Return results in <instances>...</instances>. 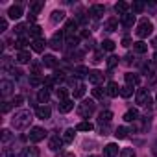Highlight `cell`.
Instances as JSON below:
<instances>
[{
  "label": "cell",
  "instance_id": "1",
  "mask_svg": "<svg viewBox=\"0 0 157 157\" xmlns=\"http://www.w3.org/2000/svg\"><path fill=\"white\" fill-rule=\"evenodd\" d=\"M32 120H33L32 113H30L28 109H21V111H17V113L13 115V118H11V126H13L17 131H22V129H26V128L32 124Z\"/></svg>",
  "mask_w": 157,
  "mask_h": 157
},
{
  "label": "cell",
  "instance_id": "2",
  "mask_svg": "<svg viewBox=\"0 0 157 157\" xmlns=\"http://www.w3.org/2000/svg\"><path fill=\"white\" fill-rule=\"evenodd\" d=\"M151 32H153V24H151L148 19H142V21L137 24V30H135V33H137L139 39H146V37H150Z\"/></svg>",
  "mask_w": 157,
  "mask_h": 157
},
{
  "label": "cell",
  "instance_id": "3",
  "mask_svg": "<svg viewBox=\"0 0 157 157\" xmlns=\"http://www.w3.org/2000/svg\"><path fill=\"white\" fill-rule=\"evenodd\" d=\"M135 102L140 105V107H151V104H153V100H151V94H150V91L148 89H139L137 91V94H135Z\"/></svg>",
  "mask_w": 157,
  "mask_h": 157
},
{
  "label": "cell",
  "instance_id": "4",
  "mask_svg": "<svg viewBox=\"0 0 157 157\" xmlns=\"http://www.w3.org/2000/svg\"><path fill=\"white\" fill-rule=\"evenodd\" d=\"M96 109V104L93 100H83L80 105H78V115H80L82 118H89Z\"/></svg>",
  "mask_w": 157,
  "mask_h": 157
},
{
  "label": "cell",
  "instance_id": "5",
  "mask_svg": "<svg viewBox=\"0 0 157 157\" xmlns=\"http://www.w3.org/2000/svg\"><path fill=\"white\" fill-rule=\"evenodd\" d=\"M63 44H65V32L59 30V32H56V33L52 35V39L48 41V46H50L52 50H61Z\"/></svg>",
  "mask_w": 157,
  "mask_h": 157
},
{
  "label": "cell",
  "instance_id": "6",
  "mask_svg": "<svg viewBox=\"0 0 157 157\" xmlns=\"http://www.w3.org/2000/svg\"><path fill=\"white\" fill-rule=\"evenodd\" d=\"M44 8V2H41V0H35V2H30V8H28V19L30 21H35L37 15L41 13V10Z\"/></svg>",
  "mask_w": 157,
  "mask_h": 157
},
{
  "label": "cell",
  "instance_id": "7",
  "mask_svg": "<svg viewBox=\"0 0 157 157\" xmlns=\"http://www.w3.org/2000/svg\"><path fill=\"white\" fill-rule=\"evenodd\" d=\"M44 137H46V131H44L43 128H39V126L32 128V129H30V133H28V139H30V142H41Z\"/></svg>",
  "mask_w": 157,
  "mask_h": 157
},
{
  "label": "cell",
  "instance_id": "8",
  "mask_svg": "<svg viewBox=\"0 0 157 157\" xmlns=\"http://www.w3.org/2000/svg\"><path fill=\"white\" fill-rule=\"evenodd\" d=\"M63 144H65V140H63V137H59V135H52L50 140H48V148H50L52 151H59V150L63 148Z\"/></svg>",
  "mask_w": 157,
  "mask_h": 157
},
{
  "label": "cell",
  "instance_id": "9",
  "mask_svg": "<svg viewBox=\"0 0 157 157\" xmlns=\"http://www.w3.org/2000/svg\"><path fill=\"white\" fill-rule=\"evenodd\" d=\"M104 78H105V74L100 72V70H91V72H89V82H91L94 87H100V83L104 82Z\"/></svg>",
  "mask_w": 157,
  "mask_h": 157
},
{
  "label": "cell",
  "instance_id": "10",
  "mask_svg": "<svg viewBox=\"0 0 157 157\" xmlns=\"http://www.w3.org/2000/svg\"><path fill=\"white\" fill-rule=\"evenodd\" d=\"M35 115H37V118H41V120H48L50 115H52V111H50L48 105H37V107H35Z\"/></svg>",
  "mask_w": 157,
  "mask_h": 157
},
{
  "label": "cell",
  "instance_id": "11",
  "mask_svg": "<svg viewBox=\"0 0 157 157\" xmlns=\"http://www.w3.org/2000/svg\"><path fill=\"white\" fill-rule=\"evenodd\" d=\"M19 157H41V151L35 146H26V148H22Z\"/></svg>",
  "mask_w": 157,
  "mask_h": 157
},
{
  "label": "cell",
  "instance_id": "12",
  "mask_svg": "<svg viewBox=\"0 0 157 157\" xmlns=\"http://www.w3.org/2000/svg\"><path fill=\"white\" fill-rule=\"evenodd\" d=\"M104 13H105V8H104L102 4H94V6H91V10H89V15H91L93 19H100V17H104Z\"/></svg>",
  "mask_w": 157,
  "mask_h": 157
},
{
  "label": "cell",
  "instance_id": "13",
  "mask_svg": "<svg viewBox=\"0 0 157 157\" xmlns=\"http://www.w3.org/2000/svg\"><path fill=\"white\" fill-rule=\"evenodd\" d=\"M72 85H74V89H72V96L74 98H82L83 94H85V85L83 83H80V82H72Z\"/></svg>",
  "mask_w": 157,
  "mask_h": 157
},
{
  "label": "cell",
  "instance_id": "14",
  "mask_svg": "<svg viewBox=\"0 0 157 157\" xmlns=\"http://www.w3.org/2000/svg\"><path fill=\"white\" fill-rule=\"evenodd\" d=\"M28 37H32L33 41H35V39H43V28H41L39 24L30 26V30H28Z\"/></svg>",
  "mask_w": 157,
  "mask_h": 157
},
{
  "label": "cell",
  "instance_id": "15",
  "mask_svg": "<svg viewBox=\"0 0 157 157\" xmlns=\"http://www.w3.org/2000/svg\"><path fill=\"white\" fill-rule=\"evenodd\" d=\"M105 93H107V96H111V98H117V96L120 94V87H118V83H115V82H109V83H107V87H105Z\"/></svg>",
  "mask_w": 157,
  "mask_h": 157
},
{
  "label": "cell",
  "instance_id": "16",
  "mask_svg": "<svg viewBox=\"0 0 157 157\" xmlns=\"http://www.w3.org/2000/svg\"><path fill=\"white\" fill-rule=\"evenodd\" d=\"M118 155V146L115 142H109L107 146H104V157H117Z\"/></svg>",
  "mask_w": 157,
  "mask_h": 157
},
{
  "label": "cell",
  "instance_id": "17",
  "mask_svg": "<svg viewBox=\"0 0 157 157\" xmlns=\"http://www.w3.org/2000/svg\"><path fill=\"white\" fill-rule=\"evenodd\" d=\"M13 82H10V80H2L0 82V89H2V96H10L11 93H13Z\"/></svg>",
  "mask_w": 157,
  "mask_h": 157
},
{
  "label": "cell",
  "instance_id": "18",
  "mask_svg": "<svg viewBox=\"0 0 157 157\" xmlns=\"http://www.w3.org/2000/svg\"><path fill=\"white\" fill-rule=\"evenodd\" d=\"M41 63H43V67H48V68H56L59 61H57V57H56V56L48 54V56H44V57H43V61H41Z\"/></svg>",
  "mask_w": 157,
  "mask_h": 157
},
{
  "label": "cell",
  "instance_id": "19",
  "mask_svg": "<svg viewBox=\"0 0 157 157\" xmlns=\"http://www.w3.org/2000/svg\"><path fill=\"white\" fill-rule=\"evenodd\" d=\"M8 15H10V19H13V21H17V19H21L22 17V6H11L10 8V11H8Z\"/></svg>",
  "mask_w": 157,
  "mask_h": 157
},
{
  "label": "cell",
  "instance_id": "20",
  "mask_svg": "<svg viewBox=\"0 0 157 157\" xmlns=\"http://www.w3.org/2000/svg\"><path fill=\"white\" fill-rule=\"evenodd\" d=\"M120 24H122L124 28H131V26L135 24V15H131V13L122 15V17H120Z\"/></svg>",
  "mask_w": 157,
  "mask_h": 157
},
{
  "label": "cell",
  "instance_id": "21",
  "mask_svg": "<svg viewBox=\"0 0 157 157\" xmlns=\"http://www.w3.org/2000/svg\"><path fill=\"white\" fill-rule=\"evenodd\" d=\"M48 46V43L44 41V39H35L33 43H32V48H33V52H37V54H41V52H44V48Z\"/></svg>",
  "mask_w": 157,
  "mask_h": 157
},
{
  "label": "cell",
  "instance_id": "22",
  "mask_svg": "<svg viewBox=\"0 0 157 157\" xmlns=\"http://www.w3.org/2000/svg\"><path fill=\"white\" fill-rule=\"evenodd\" d=\"M117 26H118V19H117V17H111V19L105 21L104 30H105V32H117Z\"/></svg>",
  "mask_w": 157,
  "mask_h": 157
},
{
  "label": "cell",
  "instance_id": "23",
  "mask_svg": "<svg viewBox=\"0 0 157 157\" xmlns=\"http://www.w3.org/2000/svg\"><path fill=\"white\" fill-rule=\"evenodd\" d=\"M17 63H21V65H26V63H30L32 61V56H30V52L28 50H22V52H19L17 54Z\"/></svg>",
  "mask_w": 157,
  "mask_h": 157
},
{
  "label": "cell",
  "instance_id": "24",
  "mask_svg": "<svg viewBox=\"0 0 157 157\" xmlns=\"http://www.w3.org/2000/svg\"><path fill=\"white\" fill-rule=\"evenodd\" d=\"M155 70H157V63L151 59V61H148L144 67H142V72L146 74V76H153L155 74Z\"/></svg>",
  "mask_w": 157,
  "mask_h": 157
},
{
  "label": "cell",
  "instance_id": "25",
  "mask_svg": "<svg viewBox=\"0 0 157 157\" xmlns=\"http://www.w3.org/2000/svg\"><path fill=\"white\" fill-rule=\"evenodd\" d=\"M37 100H39V104H43V105H44V104H48V102H50V91L43 87V89L37 93Z\"/></svg>",
  "mask_w": 157,
  "mask_h": 157
},
{
  "label": "cell",
  "instance_id": "26",
  "mask_svg": "<svg viewBox=\"0 0 157 157\" xmlns=\"http://www.w3.org/2000/svg\"><path fill=\"white\" fill-rule=\"evenodd\" d=\"M140 117H139V111L137 109H128L126 113H124V120L126 122H137Z\"/></svg>",
  "mask_w": 157,
  "mask_h": 157
},
{
  "label": "cell",
  "instance_id": "27",
  "mask_svg": "<svg viewBox=\"0 0 157 157\" xmlns=\"http://www.w3.org/2000/svg\"><path fill=\"white\" fill-rule=\"evenodd\" d=\"M111 118H113V113H111L109 109H105V111H102V113L98 115V124H100V126H102V124H109Z\"/></svg>",
  "mask_w": 157,
  "mask_h": 157
},
{
  "label": "cell",
  "instance_id": "28",
  "mask_svg": "<svg viewBox=\"0 0 157 157\" xmlns=\"http://www.w3.org/2000/svg\"><path fill=\"white\" fill-rule=\"evenodd\" d=\"M124 80H126V85H129V87H135V85H139L140 78H139V76H135V74H131V72H128V74L124 76Z\"/></svg>",
  "mask_w": 157,
  "mask_h": 157
},
{
  "label": "cell",
  "instance_id": "29",
  "mask_svg": "<svg viewBox=\"0 0 157 157\" xmlns=\"http://www.w3.org/2000/svg\"><path fill=\"white\" fill-rule=\"evenodd\" d=\"M59 111L61 113H68V111H72L74 109V102L72 100H63V102H59Z\"/></svg>",
  "mask_w": 157,
  "mask_h": 157
},
{
  "label": "cell",
  "instance_id": "30",
  "mask_svg": "<svg viewBox=\"0 0 157 157\" xmlns=\"http://www.w3.org/2000/svg\"><path fill=\"white\" fill-rule=\"evenodd\" d=\"M74 137H76V128H67L65 131H63V140L68 144V142H72L74 140Z\"/></svg>",
  "mask_w": 157,
  "mask_h": 157
},
{
  "label": "cell",
  "instance_id": "31",
  "mask_svg": "<svg viewBox=\"0 0 157 157\" xmlns=\"http://www.w3.org/2000/svg\"><path fill=\"white\" fill-rule=\"evenodd\" d=\"M128 10H129V4H126V2H117V4H115V11H117L120 17L126 15V13H129Z\"/></svg>",
  "mask_w": 157,
  "mask_h": 157
},
{
  "label": "cell",
  "instance_id": "32",
  "mask_svg": "<svg viewBox=\"0 0 157 157\" xmlns=\"http://www.w3.org/2000/svg\"><path fill=\"white\" fill-rule=\"evenodd\" d=\"M26 44H28V35H22V37H17V39H15V44H13V46H15L19 52H22Z\"/></svg>",
  "mask_w": 157,
  "mask_h": 157
},
{
  "label": "cell",
  "instance_id": "33",
  "mask_svg": "<svg viewBox=\"0 0 157 157\" xmlns=\"http://www.w3.org/2000/svg\"><path fill=\"white\" fill-rule=\"evenodd\" d=\"M133 52H137V54H146V52H148V44H146L144 41H137V43H133Z\"/></svg>",
  "mask_w": 157,
  "mask_h": 157
},
{
  "label": "cell",
  "instance_id": "34",
  "mask_svg": "<svg viewBox=\"0 0 157 157\" xmlns=\"http://www.w3.org/2000/svg\"><path fill=\"white\" fill-rule=\"evenodd\" d=\"M89 72H91V70H89L87 67H83V65H80V67H76V68H74L76 78H85V76L89 78Z\"/></svg>",
  "mask_w": 157,
  "mask_h": 157
},
{
  "label": "cell",
  "instance_id": "35",
  "mask_svg": "<svg viewBox=\"0 0 157 157\" xmlns=\"http://www.w3.org/2000/svg\"><path fill=\"white\" fill-rule=\"evenodd\" d=\"M63 19H65V11H61V10H56V11H52V15H50V21H52L54 24L61 22Z\"/></svg>",
  "mask_w": 157,
  "mask_h": 157
},
{
  "label": "cell",
  "instance_id": "36",
  "mask_svg": "<svg viewBox=\"0 0 157 157\" xmlns=\"http://www.w3.org/2000/svg\"><path fill=\"white\" fill-rule=\"evenodd\" d=\"M93 124L91 122H87V120H83V122H80V124H78L76 126V131H93Z\"/></svg>",
  "mask_w": 157,
  "mask_h": 157
},
{
  "label": "cell",
  "instance_id": "37",
  "mask_svg": "<svg viewBox=\"0 0 157 157\" xmlns=\"http://www.w3.org/2000/svg\"><path fill=\"white\" fill-rule=\"evenodd\" d=\"M115 46H117V44H115L111 39H104L100 48H102V50H105V52H113V50H115Z\"/></svg>",
  "mask_w": 157,
  "mask_h": 157
},
{
  "label": "cell",
  "instance_id": "38",
  "mask_svg": "<svg viewBox=\"0 0 157 157\" xmlns=\"http://www.w3.org/2000/svg\"><path fill=\"white\" fill-rule=\"evenodd\" d=\"M56 93H57V98H59V102H63V100H68L67 96H68V89L67 87H57L56 89Z\"/></svg>",
  "mask_w": 157,
  "mask_h": 157
},
{
  "label": "cell",
  "instance_id": "39",
  "mask_svg": "<svg viewBox=\"0 0 157 157\" xmlns=\"http://www.w3.org/2000/svg\"><path fill=\"white\" fill-rule=\"evenodd\" d=\"M128 133H129V131H128V128H124V126H120V128L115 129V137H117V139H126Z\"/></svg>",
  "mask_w": 157,
  "mask_h": 157
},
{
  "label": "cell",
  "instance_id": "40",
  "mask_svg": "<svg viewBox=\"0 0 157 157\" xmlns=\"http://www.w3.org/2000/svg\"><path fill=\"white\" fill-rule=\"evenodd\" d=\"M105 94H107V93H105V89H102V87H94V89H93V96L98 98V100H104Z\"/></svg>",
  "mask_w": 157,
  "mask_h": 157
},
{
  "label": "cell",
  "instance_id": "41",
  "mask_svg": "<svg viewBox=\"0 0 157 157\" xmlns=\"http://www.w3.org/2000/svg\"><path fill=\"white\" fill-rule=\"evenodd\" d=\"M6 70H8V72H10L11 76H15V80H19V78H22V74H24V72H22L21 68H15V67H8Z\"/></svg>",
  "mask_w": 157,
  "mask_h": 157
},
{
  "label": "cell",
  "instance_id": "42",
  "mask_svg": "<svg viewBox=\"0 0 157 157\" xmlns=\"http://www.w3.org/2000/svg\"><path fill=\"white\" fill-rule=\"evenodd\" d=\"M131 93H133V87H129V85L120 87V96H122V98H129V96H131Z\"/></svg>",
  "mask_w": 157,
  "mask_h": 157
},
{
  "label": "cell",
  "instance_id": "43",
  "mask_svg": "<svg viewBox=\"0 0 157 157\" xmlns=\"http://www.w3.org/2000/svg\"><path fill=\"white\" fill-rule=\"evenodd\" d=\"M144 8H146V4H144V2H133V4H131V10H133V13H140Z\"/></svg>",
  "mask_w": 157,
  "mask_h": 157
},
{
  "label": "cell",
  "instance_id": "44",
  "mask_svg": "<svg viewBox=\"0 0 157 157\" xmlns=\"http://www.w3.org/2000/svg\"><path fill=\"white\" fill-rule=\"evenodd\" d=\"M11 139H13V133H11L10 129H2V142H4V144H8Z\"/></svg>",
  "mask_w": 157,
  "mask_h": 157
},
{
  "label": "cell",
  "instance_id": "45",
  "mask_svg": "<svg viewBox=\"0 0 157 157\" xmlns=\"http://www.w3.org/2000/svg\"><path fill=\"white\" fill-rule=\"evenodd\" d=\"M120 157H135V150L133 148H122L120 150Z\"/></svg>",
  "mask_w": 157,
  "mask_h": 157
},
{
  "label": "cell",
  "instance_id": "46",
  "mask_svg": "<svg viewBox=\"0 0 157 157\" xmlns=\"http://www.w3.org/2000/svg\"><path fill=\"white\" fill-rule=\"evenodd\" d=\"M117 65H118V57H117V56H109V57H107V67H109V68H115Z\"/></svg>",
  "mask_w": 157,
  "mask_h": 157
},
{
  "label": "cell",
  "instance_id": "47",
  "mask_svg": "<svg viewBox=\"0 0 157 157\" xmlns=\"http://www.w3.org/2000/svg\"><path fill=\"white\" fill-rule=\"evenodd\" d=\"M30 74H32V76H39V74H41V65H39V63H33Z\"/></svg>",
  "mask_w": 157,
  "mask_h": 157
},
{
  "label": "cell",
  "instance_id": "48",
  "mask_svg": "<svg viewBox=\"0 0 157 157\" xmlns=\"http://www.w3.org/2000/svg\"><path fill=\"white\" fill-rule=\"evenodd\" d=\"M22 102H24V98H22V96H19V94H17V96H15V98L11 100L13 107H19V105H22Z\"/></svg>",
  "mask_w": 157,
  "mask_h": 157
},
{
  "label": "cell",
  "instance_id": "49",
  "mask_svg": "<svg viewBox=\"0 0 157 157\" xmlns=\"http://www.w3.org/2000/svg\"><path fill=\"white\" fill-rule=\"evenodd\" d=\"M102 52H104V50L94 52V56H93V63H100V61H102Z\"/></svg>",
  "mask_w": 157,
  "mask_h": 157
},
{
  "label": "cell",
  "instance_id": "50",
  "mask_svg": "<svg viewBox=\"0 0 157 157\" xmlns=\"http://www.w3.org/2000/svg\"><path fill=\"white\" fill-rule=\"evenodd\" d=\"M100 133L102 135H109V124H102L100 126Z\"/></svg>",
  "mask_w": 157,
  "mask_h": 157
},
{
  "label": "cell",
  "instance_id": "51",
  "mask_svg": "<svg viewBox=\"0 0 157 157\" xmlns=\"http://www.w3.org/2000/svg\"><path fill=\"white\" fill-rule=\"evenodd\" d=\"M11 107H13V104H11V102H4V105H2V113H8Z\"/></svg>",
  "mask_w": 157,
  "mask_h": 157
},
{
  "label": "cell",
  "instance_id": "52",
  "mask_svg": "<svg viewBox=\"0 0 157 157\" xmlns=\"http://www.w3.org/2000/svg\"><path fill=\"white\" fill-rule=\"evenodd\" d=\"M8 30V22H6V19H0V32H6Z\"/></svg>",
  "mask_w": 157,
  "mask_h": 157
},
{
  "label": "cell",
  "instance_id": "53",
  "mask_svg": "<svg viewBox=\"0 0 157 157\" xmlns=\"http://www.w3.org/2000/svg\"><path fill=\"white\" fill-rule=\"evenodd\" d=\"M122 46H131V39L129 37H124L122 39Z\"/></svg>",
  "mask_w": 157,
  "mask_h": 157
},
{
  "label": "cell",
  "instance_id": "54",
  "mask_svg": "<svg viewBox=\"0 0 157 157\" xmlns=\"http://www.w3.org/2000/svg\"><path fill=\"white\" fill-rule=\"evenodd\" d=\"M131 59H133V56H131V54H128V56H126V63H131Z\"/></svg>",
  "mask_w": 157,
  "mask_h": 157
},
{
  "label": "cell",
  "instance_id": "55",
  "mask_svg": "<svg viewBox=\"0 0 157 157\" xmlns=\"http://www.w3.org/2000/svg\"><path fill=\"white\" fill-rule=\"evenodd\" d=\"M59 157H74V155H72V153H61Z\"/></svg>",
  "mask_w": 157,
  "mask_h": 157
},
{
  "label": "cell",
  "instance_id": "56",
  "mask_svg": "<svg viewBox=\"0 0 157 157\" xmlns=\"http://www.w3.org/2000/svg\"><path fill=\"white\" fill-rule=\"evenodd\" d=\"M153 155H155V157H157V142H155V144H153Z\"/></svg>",
  "mask_w": 157,
  "mask_h": 157
},
{
  "label": "cell",
  "instance_id": "57",
  "mask_svg": "<svg viewBox=\"0 0 157 157\" xmlns=\"http://www.w3.org/2000/svg\"><path fill=\"white\" fill-rule=\"evenodd\" d=\"M153 61H155V63H157V52H155V54H153Z\"/></svg>",
  "mask_w": 157,
  "mask_h": 157
},
{
  "label": "cell",
  "instance_id": "58",
  "mask_svg": "<svg viewBox=\"0 0 157 157\" xmlns=\"http://www.w3.org/2000/svg\"><path fill=\"white\" fill-rule=\"evenodd\" d=\"M153 46H157V39H155V41H153Z\"/></svg>",
  "mask_w": 157,
  "mask_h": 157
},
{
  "label": "cell",
  "instance_id": "59",
  "mask_svg": "<svg viewBox=\"0 0 157 157\" xmlns=\"http://www.w3.org/2000/svg\"><path fill=\"white\" fill-rule=\"evenodd\" d=\"M91 157H98V155H91Z\"/></svg>",
  "mask_w": 157,
  "mask_h": 157
},
{
  "label": "cell",
  "instance_id": "60",
  "mask_svg": "<svg viewBox=\"0 0 157 157\" xmlns=\"http://www.w3.org/2000/svg\"><path fill=\"white\" fill-rule=\"evenodd\" d=\"M155 104H157V96H155Z\"/></svg>",
  "mask_w": 157,
  "mask_h": 157
}]
</instances>
